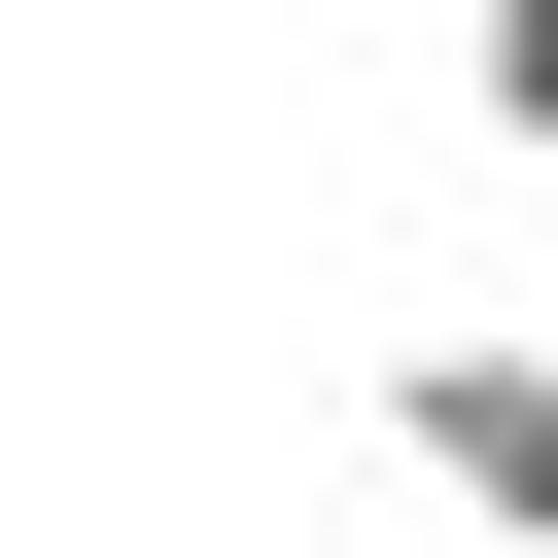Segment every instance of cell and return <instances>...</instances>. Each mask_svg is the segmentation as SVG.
<instances>
[{
  "label": "cell",
  "instance_id": "obj_1",
  "mask_svg": "<svg viewBox=\"0 0 558 558\" xmlns=\"http://www.w3.org/2000/svg\"><path fill=\"white\" fill-rule=\"evenodd\" d=\"M384 453H418L488 558H558V349H523V314H418V349H384Z\"/></svg>",
  "mask_w": 558,
  "mask_h": 558
},
{
  "label": "cell",
  "instance_id": "obj_2",
  "mask_svg": "<svg viewBox=\"0 0 558 558\" xmlns=\"http://www.w3.org/2000/svg\"><path fill=\"white\" fill-rule=\"evenodd\" d=\"M453 105H488V140H558V0H523V35H453Z\"/></svg>",
  "mask_w": 558,
  "mask_h": 558
}]
</instances>
